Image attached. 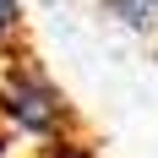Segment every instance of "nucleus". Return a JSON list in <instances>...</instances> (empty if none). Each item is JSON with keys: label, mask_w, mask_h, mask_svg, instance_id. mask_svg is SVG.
I'll return each instance as SVG.
<instances>
[{"label": "nucleus", "mask_w": 158, "mask_h": 158, "mask_svg": "<svg viewBox=\"0 0 158 158\" xmlns=\"http://www.w3.org/2000/svg\"><path fill=\"white\" fill-rule=\"evenodd\" d=\"M38 158H93V147L82 142V136H60V142H44Z\"/></svg>", "instance_id": "7ed1b4c3"}, {"label": "nucleus", "mask_w": 158, "mask_h": 158, "mask_svg": "<svg viewBox=\"0 0 158 158\" xmlns=\"http://www.w3.org/2000/svg\"><path fill=\"white\" fill-rule=\"evenodd\" d=\"M104 11L136 38H158V0H104Z\"/></svg>", "instance_id": "f03ea898"}, {"label": "nucleus", "mask_w": 158, "mask_h": 158, "mask_svg": "<svg viewBox=\"0 0 158 158\" xmlns=\"http://www.w3.org/2000/svg\"><path fill=\"white\" fill-rule=\"evenodd\" d=\"M0 147H6V136H0Z\"/></svg>", "instance_id": "39448f33"}, {"label": "nucleus", "mask_w": 158, "mask_h": 158, "mask_svg": "<svg viewBox=\"0 0 158 158\" xmlns=\"http://www.w3.org/2000/svg\"><path fill=\"white\" fill-rule=\"evenodd\" d=\"M0 126L44 147V142H60V136H77V114L44 65L16 60L0 77Z\"/></svg>", "instance_id": "f257e3e1"}, {"label": "nucleus", "mask_w": 158, "mask_h": 158, "mask_svg": "<svg viewBox=\"0 0 158 158\" xmlns=\"http://www.w3.org/2000/svg\"><path fill=\"white\" fill-rule=\"evenodd\" d=\"M22 27V0H0V38H11Z\"/></svg>", "instance_id": "20e7f679"}]
</instances>
